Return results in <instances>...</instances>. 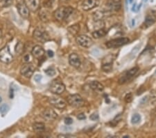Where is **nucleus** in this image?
<instances>
[{
	"mask_svg": "<svg viewBox=\"0 0 156 138\" xmlns=\"http://www.w3.org/2000/svg\"><path fill=\"white\" fill-rule=\"evenodd\" d=\"M74 9L70 6H62L54 12V17L58 21L65 20L72 15Z\"/></svg>",
	"mask_w": 156,
	"mask_h": 138,
	"instance_id": "nucleus-1",
	"label": "nucleus"
},
{
	"mask_svg": "<svg viewBox=\"0 0 156 138\" xmlns=\"http://www.w3.org/2000/svg\"><path fill=\"white\" fill-rule=\"evenodd\" d=\"M130 39L127 37H121L118 39L110 40L106 43V47L108 48H117L128 43Z\"/></svg>",
	"mask_w": 156,
	"mask_h": 138,
	"instance_id": "nucleus-2",
	"label": "nucleus"
},
{
	"mask_svg": "<svg viewBox=\"0 0 156 138\" xmlns=\"http://www.w3.org/2000/svg\"><path fill=\"white\" fill-rule=\"evenodd\" d=\"M34 37L35 40L41 43H45L50 39L47 31L42 27H37L34 32Z\"/></svg>",
	"mask_w": 156,
	"mask_h": 138,
	"instance_id": "nucleus-3",
	"label": "nucleus"
},
{
	"mask_svg": "<svg viewBox=\"0 0 156 138\" xmlns=\"http://www.w3.org/2000/svg\"><path fill=\"white\" fill-rule=\"evenodd\" d=\"M13 60V57L10 52L8 46H4L0 50V61L4 64H10Z\"/></svg>",
	"mask_w": 156,
	"mask_h": 138,
	"instance_id": "nucleus-4",
	"label": "nucleus"
},
{
	"mask_svg": "<svg viewBox=\"0 0 156 138\" xmlns=\"http://www.w3.org/2000/svg\"><path fill=\"white\" fill-rule=\"evenodd\" d=\"M67 102L71 106L74 108H81L84 105V100L79 94H72L67 96Z\"/></svg>",
	"mask_w": 156,
	"mask_h": 138,
	"instance_id": "nucleus-5",
	"label": "nucleus"
},
{
	"mask_svg": "<svg viewBox=\"0 0 156 138\" xmlns=\"http://www.w3.org/2000/svg\"><path fill=\"white\" fill-rule=\"evenodd\" d=\"M139 71L138 67H134L133 68L130 69V70L127 71L125 72L124 74H123L120 78L119 79V85H123L125 84V83L128 82V81L132 79L135 75L137 73H138Z\"/></svg>",
	"mask_w": 156,
	"mask_h": 138,
	"instance_id": "nucleus-6",
	"label": "nucleus"
},
{
	"mask_svg": "<svg viewBox=\"0 0 156 138\" xmlns=\"http://www.w3.org/2000/svg\"><path fill=\"white\" fill-rule=\"evenodd\" d=\"M49 90L54 94H61L65 91V86L63 82L58 80H53L49 86Z\"/></svg>",
	"mask_w": 156,
	"mask_h": 138,
	"instance_id": "nucleus-7",
	"label": "nucleus"
},
{
	"mask_svg": "<svg viewBox=\"0 0 156 138\" xmlns=\"http://www.w3.org/2000/svg\"><path fill=\"white\" fill-rule=\"evenodd\" d=\"M77 43L82 46L83 47H89L93 45V40L90 37H89L88 36L82 34L79 35L76 37Z\"/></svg>",
	"mask_w": 156,
	"mask_h": 138,
	"instance_id": "nucleus-8",
	"label": "nucleus"
},
{
	"mask_svg": "<svg viewBox=\"0 0 156 138\" xmlns=\"http://www.w3.org/2000/svg\"><path fill=\"white\" fill-rule=\"evenodd\" d=\"M49 103H50L52 106H54V108L62 109L65 108L67 106V103L64 101L63 99L59 97H51V98H49Z\"/></svg>",
	"mask_w": 156,
	"mask_h": 138,
	"instance_id": "nucleus-9",
	"label": "nucleus"
},
{
	"mask_svg": "<svg viewBox=\"0 0 156 138\" xmlns=\"http://www.w3.org/2000/svg\"><path fill=\"white\" fill-rule=\"evenodd\" d=\"M34 66L30 63H27L22 66L20 69V73L25 78H29L31 77L34 73Z\"/></svg>",
	"mask_w": 156,
	"mask_h": 138,
	"instance_id": "nucleus-10",
	"label": "nucleus"
},
{
	"mask_svg": "<svg viewBox=\"0 0 156 138\" xmlns=\"http://www.w3.org/2000/svg\"><path fill=\"white\" fill-rule=\"evenodd\" d=\"M113 61H114V59H113V57L111 54L103 58L102 61V69L103 71L108 72V71L112 70Z\"/></svg>",
	"mask_w": 156,
	"mask_h": 138,
	"instance_id": "nucleus-11",
	"label": "nucleus"
},
{
	"mask_svg": "<svg viewBox=\"0 0 156 138\" xmlns=\"http://www.w3.org/2000/svg\"><path fill=\"white\" fill-rule=\"evenodd\" d=\"M99 5V0H84L82 4V8L84 11L92 10Z\"/></svg>",
	"mask_w": 156,
	"mask_h": 138,
	"instance_id": "nucleus-12",
	"label": "nucleus"
},
{
	"mask_svg": "<svg viewBox=\"0 0 156 138\" xmlns=\"http://www.w3.org/2000/svg\"><path fill=\"white\" fill-rule=\"evenodd\" d=\"M42 116L44 119L47 121H53L55 120L58 117L57 114L55 112V111L51 108H47L45 110H44L42 113Z\"/></svg>",
	"mask_w": 156,
	"mask_h": 138,
	"instance_id": "nucleus-13",
	"label": "nucleus"
},
{
	"mask_svg": "<svg viewBox=\"0 0 156 138\" xmlns=\"http://www.w3.org/2000/svg\"><path fill=\"white\" fill-rule=\"evenodd\" d=\"M108 10L111 11H118L122 8L121 0H109L107 3Z\"/></svg>",
	"mask_w": 156,
	"mask_h": 138,
	"instance_id": "nucleus-14",
	"label": "nucleus"
},
{
	"mask_svg": "<svg viewBox=\"0 0 156 138\" xmlns=\"http://www.w3.org/2000/svg\"><path fill=\"white\" fill-rule=\"evenodd\" d=\"M17 8L19 14H20L23 18L27 19L29 17V9L27 6V4L24 3H20L17 6Z\"/></svg>",
	"mask_w": 156,
	"mask_h": 138,
	"instance_id": "nucleus-15",
	"label": "nucleus"
},
{
	"mask_svg": "<svg viewBox=\"0 0 156 138\" xmlns=\"http://www.w3.org/2000/svg\"><path fill=\"white\" fill-rule=\"evenodd\" d=\"M69 63L73 67L79 68L81 65V61L77 54L72 53L69 56Z\"/></svg>",
	"mask_w": 156,
	"mask_h": 138,
	"instance_id": "nucleus-16",
	"label": "nucleus"
},
{
	"mask_svg": "<svg viewBox=\"0 0 156 138\" xmlns=\"http://www.w3.org/2000/svg\"><path fill=\"white\" fill-rule=\"evenodd\" d=\"M44 50L43 47L40 46H35L32 50V55L36 59H41L44 55Z\"/></svg>",
	"mask_w": 156,
	"mask_h": 138,
	"instance_id": "nucleus-17",
	"label": "nucleus"
},
{
	"mask_svg": "<svg viewBox=\"0 0 156 138\" xmlns=\"http://www.w3.org/2000/svg\"><path fill=\"white\" fill-rule=\"evenodd\" d=\"M27 6L30 11L35 12L39 9L41 2L40 0H27Z\"/></svg>",
	"mask_w": 156,
	"mask_h": 138,
	"instance_id": "nucleus-18",
	"label": "nucleus"
},
{
	"mask_svg": "<svg viewBox=\"0 0 156 138\" xmlns=\"http://www.w3.org/2000/svg\"><path fill=\"white\" fill-rule=\"evenodd\" d=\"M89 87L94 91L96 93H101L104 90V87L103 86V85L99 82L98 81H93V82H91L89 83Z\"/></svg>",
	"mask_w": 156,
	"mask_h": 138,
	"instance_id": "nucleus-19",
	"label": "nucleus"
},
{
	"mask_svg": "<svg viewBox=\"0 0 156 138\" xmlns=\"http://www.w3.org/2000/svg\"><path fill=\"white\" fill-rule=\"evenodd\" d=\"M107 13V12L105 11H96L93 14L94 20L95 21L102 20L104 18L107 16V15H106Z\"/></svg>",
	"mask_w": 156,
	"mask_h": 138,
	"instance_id": "nucleus-20",
	"label": "nucleus"
},
{
	"mask_svg": "<svg viewBox=\"0 0 156 138\" xmlns=\"http://www.w3.org/2000/svg\"><path fill=\"white\" fill-rule=\"evenodd\" d=\"M155 18L154 16L148 15L146 17L145 23H144V25H145V28H148L151 27V25H153V24L155 22Z\"/></svg>",
	"mask_w": 156,
	"mask_h": 138,
	"instance_id": "nucleus-21",
	"label": "nucleus"
},
{
	"mask_svg": "<svg viewBox=\"0 0 156 138\" xmlns=\"http://www.w3.org/2000/svg\"><path fill=\"white\" fill-rule=\"evenodd\" d=\"M107 34V32L106 30L103 29H99L97 30H95L93 33V36L94 39H100V38H102Z\"/></svg>",
	"mask_w": 156,
	"mask_h": 138,
	"instance_id": "nucleus-22",
	"label": "nucleus"
},
{
	"mask_svg": "<svg viewBox=\"0 0 156 138\" xmlns=\"http://www.w3.org/2000/svg\"><path fill=\"white\" fill-rule=\"evenodd\" d=\"M34 130L35 132H42L45 129V126L43 123H35L34 126H33Z\"/></svg>",
	"mask_w": 156,
	"mask_h": 138,
	"instance_id": "nucleus-23",
	"label": "nucleus"
},
{
	"mask_svg": "<svg viewBox=\"0 0 156 138\" xmlns=\"http://www.w3.org/2000/svg\"><path fill=\"white\" fill-rule=\"evenodd\" d=\"M80 30V26L79 25H74L71 26V27H68V31L72 35H76L79 33Z\"/></svg>",
	"mask_w": 156,
	"mask_h": 138,
	"instance_id": "nucleus-24",
	"label": "nucleus"
},
{
	"mask_svg": "<svg viewBox=\"0 0 156 138\" xmlns=\"http://www.w3.org/2000/svg\"><path fill=\"white\" fill-rule=\"evenodd\" d=\"M24 50V46L22 42L18 43L15 47V52L18 54H22Z\"/></svg>",
	"mask_w": 156,
	"mask_h": 138,
	"instance_id": "nucleus-25",
	"label": "nucleus"
},
{
	"mask_svg": "<svg viewBox=\"0 0 156 138\" xmlns=\"http://www.w3.org/2000/svg\"><path fill=\"white\" fill-rule=\"evenodd\" d=\"M13 0H0V9L6 8L13 4Z\"/></svg>",
	"mask_w": 156,
	"mask_h": 138,
	"instance_id": "nucleus-26",
	"label": "nucleus"
},
{
	"mask_svg": "<svg viewBox=\"0 0 156 138\" xmlns=\"http://www.w3.org/2000/svg\"><path fill=\"white\" fill-rule=\"evenodd\" d=\"M141 121V116L139 114H135L131 118V122L133 124H137Z\"/></svg>",
	"mask_w": 156,
	"mask_h": 138,
	"instance_id": "nucleus-27",
	"label": "nucleus"
},
{
	"mask_svg": "<svg viewBox=\"0 0 156 138\" xmlns=\"http://www.w3.org/2000/svg\"><path fill=\"white\" fill-rule=\"evenodd\" d=\"M8 109H9V107L8 105L6 104L2 105L1 107H0V113H1L2 115H4L8 111Z\"/></svg>",
	"mask_w": 156,
	"mask_h": 138,
	"instance_id": "nucleus-28",
	"label": "nucleus"
},
{
	"mask_svg": "<svg viewBox=\"0 0 156 138\" xmlns=\"http://www.w3.org/2000/svg\"><path fill=\"white\" fill-rule=\"evenodd\" d=\"M150 101L152 103H155L156 101V91L155 90H152L150 92Z\"/></svg>",
	"mask_w": 156,
	"mask_h": 138,
	"instance_id": "nucleus-29",
	"label": "nucleus"
},
{
	"mask_svg": "<svg viewBox=\"0 0 156 138\" xmlns=\"http://www.w3.org/2000/svg\"><path fill=\"white\" fill-rule=\"evenodd\" d=\"M125 101L126 102V103H131L132 101V100H133V95H132L131 93H128V94H127L126 95V96H125Z\"/></svg>",
	"mask_w": 156,
	"mask_h": 138,
	"instance_id": "nucleus-30",
	"label": "nucleus"
},
{
	"mask_svg": "<svg viewBox=\"0 0 156 138\" xmlns=\"http://www.w3.org/2000/svg\"><path fill=\"white\" fill-rule=\"evenodd\" d=\"M45 73L47 75L49 76H53L56 74L55 71L53 68H48L45 71Z\"/></svg>",
	"mask_w": 156,
	"mask_h": 138,
	"instance_id": "nucleus-31",
	"label": "nucleus"
},
{
	"mask_svg": "<svg viewBox=\"0 0 156 138\" xmlns=\"http://www.w3.org/2000/svg\"><path fill=\"white\" fill-rule=\"evenodd\" d=\"M54 2V0H46V1H44V6H47V7H51L53 5Z\"/></svg>",
	"mask_w": 156,
	"mask_h": 138,
	"instance_id": "nucleus-32",
	"label": "nucleus"
},
{
	"mask_svg": "<svg viewBox=\"0 0 156 138\" xmlns=\"http://www.w3.org/2000/svg\"><path fill=\"white\" fill-rule=\"evenodd\" d=\"M65 123L67 125H71L73 123V119L71 117H67L65 119Z\"/></svg>",
	"mask_w": 156,
	"mask_h": 138,
	"instance_id": "nucleus-33",
	"label": "nucleus"
},
{
	"mask_svg": "<svg viewBox=\"0 0 156 138\" xmlns=\"http://www.w3.org/2000/svg\"><path fill=\"white\" fill-rule=\"evenodd\" d=\"M24 60L25 62L29 63V61H31L30 54H26V55H24Z\"/></svg>",
	"mask_w": 156,
	"mask_h": 138,
	"instance_id": "nucleus-34",
	"label": "nucleus"
},
{
	"mask_svg": "<svg viewBox=\"0 0 156 138\" xmlns=\"http://www.w3.org/2000/svg\"><path fill=\"white\" fill-rule=\"evenodd\" d=\"M90 119L91 120H93V121H95V120H96V119H99V115H97V114H93V115H92L91 116H90Z\"/></svg>",
	"mask_w": 156,
	"mask_h": 138,
	"instance_id": "nucleus-35",
	"label": "nucleus"
},
{
	"mask_svg": "<svg viewBox=\"0 0 156 138\" xmlns=\"http://www.w3.org/2000/svg\"><path fill=\"white\" fill-rule=\"evenodd\" d=\"M77 118H78V119H79V120H84L86 119V116L84 115V114L81 113V114H79V115L77 116Z\"/></svg>",
	"mask_w": 156,
	"mask_h": 138,
	"instance_id": "nucleus-36",
	"label": "nucleus"
},
{
	"mask_svg": "<svg viewBox=\"0 0 156 138\" xmlns=\"http://www.w3.org/2000/svg\"><path fill=\"white\" fill-rule=\"evenodd\" d=\"M34 79L35 81H36V82H41V80H42V76L41 75H37L35 76Z\"/></svg>",
	"mask_w": 156,
	"mask_h": 138,
	"instance_id": "nucleus-37",
	"label": "nucleus"
},
{
	"mask_svg": "<svg viewBox=\"0 0 156 138\" xmlns=\"http://www.w3.org/2000/svg\"><path fill=\"white\" fill-rule=\"evenodd\" d=\"M47 54H48V55H49V57H53L54 55V52L52 51V50H50L47 51Z\"/></svg>",
	"mask_w": 156,
	"mask_h": 138,
	"instance_id": "nucleus-38",
	"label": "nucleus"
},
{
	"mask_svg": "<svg viewBox=\"0 0 156 138\" xmlns=\"http://www.w3.org/2000/svg\"><path fill=\"white\" fill-rule=\"evenodd\" d=\"M13 88H11L10 89V98H13Z\"/></svg>",
	"mask_w": 156,
	"mask_h": 138,
	"instance_id": "nucleus-39",
	"label": "nucleus"
},
{
	"mask_svg": "<svg viewBox=\"0 0 156 138\" xmlns=\"http://www.w3.org/2000/svg\"><path fill=\"white\" fill-rule=\"evenodd\" d=\"M128 2H129V3H130V4H132V3H133V0H128Z\"/></svg>",
	"mask_w": 156,
	"mask_h": 138,
	"instance_id": "nucleus-40",
	"label": "nucleus"
},
{
	"mask_svg": "<svg viewBox=\"0 0 156 138\" xmlns=\"http://www.w3.org/2000/svg\"><path fill=\"white\" fill-rule=\"evenodd\" d=\"M2 97L0 96V103H2Z\"/></svg>",
	"mask_w": 156,
	"mask_h": 138,
	"instance_id": "nucleus-41",
	"label": "nucleus"
},
{
	"mask_svg": "<svg viewBox=\"0 0 156 138\" xmlns=\"http://www.w3.org/2000/svg\"><path fill=\"white\" fill-rule=\"evenodd\" d=\"M1 36H2V31L0 30V37H1Z\"/></svg>",
	"mask_w": 156,
	"mask_h": 138,
	"instance_id": "nucleus-42",
	"label": "nucleus"
},
{
	"mask_svg": "<svg viewBox=\"0 0 156 138\" xmlns=\"http://www.w3.org/2000/svg\"><path fill=\"white\" fill-rule=\"evenodd\" d=\"M124 137H129V136H124Z\"/></svg>",
	"mask_w": 156,
	"mask_h": 138,
	"instance_id": "nucleus-43",
	"label": "nucleus"
},
{
	"mask_svg": "<svg viewBox=\"0 0 156 138\" xmlns=\"http://www.w3.org/2000/svg\"><path fill=\"white\" fill-rule=\"evenodd\" d=\"M146 1H147V0H146Z\"/></svg>",
	"mask_w": 156,
	"mask_h": 138,
	"instance_id": "nucleus-44",
	"label": "nucleus"
}]
</instances>
